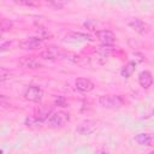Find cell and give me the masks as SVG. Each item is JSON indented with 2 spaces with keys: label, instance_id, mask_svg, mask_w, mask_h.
I'll return each mask as SVG.
<instances>
[{
  "label": "cell",
  "instance_id": "cell-1",
  "mask_svg": "<svg viewBox=\"0 0 154 154\" xmlns=\"http://www.w3.org/2000/svg\"><path fill=\"white\" fill-rule=\"evenodd\" d=\"M99 103L103 108L118 109L124 105V100L119 95H101L99 97Z\"/></svg>",
  "mask_w": 154,
  "mask_h": 154
},
{
  "label": "cell",
  "instance_id": "cell-2",
  "mask_svg": "<svg viewBox=\"0 0 154 154\" xmlns=\"http://www.w3.org/2000/svg\"><path fill=\"white\" fill-rule=\"evenodd\" d=\"M70 122V116L69 113L64 111H58L51 114V117L47 119V123L51 128H61L66 125Z\"/></svg>",
  "mask_w": 154,
  "mask_h": 154
},
{
  "label": "cell",
  "instance_id": "cell-3",
  "mask_svg": "<svg viewBox=\"0 0 154 154\" xmlns=\"http://www.w3.org/2000/svg\"><path fill=\"white\" fill-rule=\"evenodd\" d=\"M23 96L25 100L30 101V102H35V103H40L41 100H42V96H43V93H42V89L37 85H28L25 89H24V93H23Z\"/></svg>",
  "mask_w": 154,
  "mask_h": 154
},
{
  "label": "cell",
  "instance_id": "cell-4",
  "mask_svg": "<svg viewBox=\"0 0 154 154\" xmlns=\"http://www.w3.org/2000/svg\"><path fill=\"white\" fill-rule=\"evenodd\" d=\"M17 65L25 70H35V69L41 67V63L38 61V59L32 55H24L19 58L17 61Z\"/></svg>",
  "mask_w": 154,
  "mask_h": 154
},
{
  "label": "cell",
  "instance_id": "cell-5",
  "mask_svg": "<svg viewBox=\"0 0 154 154\" xmlns=\"http://www.w3.org/2000/svg\"><path fill=\"white\" fill-rule=\"evenodd\" d=\"M96 36H97V40L100 41V43L102 46H105V47H111L116 42V35H114V32L111 31V30H107V29L99 30L96 32Z\"/></svg>",
  "mask_w": 154,
  "mask_h": 154
},
{
  "label": "cell",
  "instance_id": "cell-6",
  "mask_svg": "<svg viewBox=\"0 0 154 154\" xmlns=\"http://www.w3.org/2000/svg\"><path fill=\"white\" fill-rule=\"evenodd\" d=\"M42 43H43V40L41 37L31 36L19 42V48L25 49V51H35V49H38L42 46Z\"/></svg>",
  "mask_w": 154,
  "mask_h": 154
},
{
  "label": "cell",
  "instance_id": "cell-7",
  "mask_svg": "<svg viewBox=\"0 0 154 154\" xmlns=\"http://www.w3.org/2000/svg\"><path fill=\"white\" fill-rule=\"evenodd\" d=\"M52 113H53V107L49 106V105L38 103V105L34 108V117H35L36 119H38L40 122H43V120L48 119Z\"/></svg>",
  "mask_w": 154,
  "mask_h": 154
},
{
  "label": "cell",
  "instance_id": "cell-8",
  "mask_svg": "<svg viewBox=\"0 0 154 154\" xmlns=\"http://www.w3.org/2000/svg\"><path fill=\"white\" fill-rule=\"evenodd\" d=\"M128 25L135 30L136 32L141 34V35H147L150 32V25L146 22H143L142 19H138V18H135V19H131L128 22Z\"/></svg>",
  "mask_w": 154,
  "mask_h": 154
},
{
  "label": "cell",
  "instance_id": "cell-9",
  "mask_svg": "<svg viewBox=\"0 0 154 154\" xmlns=\"http://www.w3.org/2000/svg\"><path fill=\"white\" fill-rule=\"evenodd\" d=\"M95 130H96V122L88 119V120L82 122V123L77 126L76 132H77L78 135H81V136H87V135L93 134Z\"/></svg>",
  "mask_w": 154,
  "mask_h": 154
},
{
  "label": "cell",
  "instance_id": "cell-10",
  "mask_svg": "<svg viewBox=\"0 0 154 154\" xmlns=\"http://www.w3.org/2000/svg\"><path fill=\"white\" fill-rule=\"evenodd\" d=\"M75 87H76L77 90H79L82 93H88V91L94 89V83L88 78L79 77L75 81Z\"/></svg>",
  "mask_w": 154,
  "mask_h": 154
},
{
  "label": "cell",
  "instance_id": "cell-11",
  "mask_svg": "<svg viewBox=\"0 0 154 154\" xmlns=\"http://www.w3.org/2000/svg\"><path fill=\"white\" fill-rule=\"evenodd\" d=\"M59 55H60V51L55 46H48V47H46V49H43L40 53V57L42 59H46V60H54Z\"/></svg>",
  "mask_w": 154,
  "mask_h": 154
},
{
  "label": "cell",
  "instance_id": "cell-12",
  "mask_svg": "<svg viewBox=\"0 0 154 154\" xmlns=\"http://www.w3.org/2000/svg\"><path fill=\"white\" fill-rule=\"evenodd\" d=\"M138 83L143 89H148L153 84V75L150 71L144 70L138 75Z\"/></svg>",
  "mask_w": 154,
  "mask_h": 154
},
{
  "label": "cell",
  "instance_id": "cell-13",
  "mask_svg": "<svg viewBox=\"0 0 154 154\" xmlns=\"http://www.w3.org/2000/svg\"><path fill=\"white\" fill-rule=\"evenodd\" d=\"M65 38L69 40V41H75V42H76V41L81 42V41H91V40H93L89 35H87V34H84V32H76V31L69 32V34L65 36Z\"/></svg>",
  "mask_w": 154,
  "mask_h": 154
},
{
  "label": "cell",
  "instance_id": "cell-14",
  "mask_svg": "<svg viewBox=\"0 0 154 154\" xmlns=\"http://www.w3.org/2000/svg\"><path fill=\"white\" fill-rule=\"evenodd\" d=\"M134 140L140 144V146H146V147H150L152 143H153V137L150 134H146V132H142V134H138L134 137Z\"/></svg>",
  "mask_w": 154,
  "mask_h": 154
},
{
  "label": "cell",
  "instance_id": "cell-15",
  "mask_svg": "<svg viewBox=\"0 0 154 154\" xmlns=\"http://www.w3.org/2000/svg\"><path fill=\"white\" fill-rule=\"evenodd\" d=\"M135 70H136V63H135V61H129V63H126V64L122 67L120 75H122L123 77L128 78V77H130V76L135 72Z\"/></svg>",
  "mask_w": 154,
  "mask_h": 154
},
{
  "label": "cell",
  "instance_id": "cell-16",
  "mask_svg": "<svg viewBox=\"0 0 154 154\" xmlns=\"http://www.w3.org/2000/svg\"><path fill=\"white\" fill-rule=\"evenodd\" d=\"M25 125L29 128V129H32V130H37V129H41L42 128V122H40L38 119H36L35 117H26L25 120H24Z\"/></svg>",
  "mask_w": 154,
  "mask_h": 154
},
{
  "label": "cell",
  "instance_id": "cell-17",
  "mask_svg": "<svg viewBox=\"0 0 154 154\" xmlns=\"http://www.w3.org/2000/svg\"><path fill=\"white\" fill-rule=\"evenodd\" d=\"M13 26V23L12 20L7 19V18H2L0 19V31L1 32H6V31H10Z\"/></svg>",
  "mask_w": 154,
  "mask_h": 154
},
{
  "label": "cell",
  "instance_id": "cell-18",
  "mask_svg": "<svg viewBox=\"0 0 154 154\" xmlns=\"http://www.w3.org/2000/svg\"><path fill=\"white\" fill-rule=\"evenodd\" d=\"M11 76H12V73H11L7 69H5V67L0 66V82H5V81L10 79V78H11Z\"/></svg>",
  "mask_w": 154,
  "mask_h": 154
},
{
  "label": "cell",
  "instance_id": "cell-19",
  "mask_svg": "<svg viewBox=\"0 0 154 154\" xmlns=\"http://www.w3.org/2000/svg\"><path fill=\"white\" fill-rule=\"evenodd\" d=\"M55 103L59 105V106H61V107H66V105H67V102H66V100H65L64 96H58L55 99Z\"/></svg>",
  "mask_w": 154,
  "mask_h": 154
},
{
  "label": "cell",
  "instance_id": "cell-20",
  "mask_svg": "<svg viewBox=\"0 0 154 154\" xmlns=\"http://www.w3.org/2000/svg\"><path fill=\"white\" fill-rule=\"evenodd\" d=\"M11 42H4V43H1L0 45V52H6V51H8L10 49V47H11Z\"/></svg>",
  "mask_w": 154,
  "mask_h": 154
},
{
  "label": "cell",
  "instance_id": "cell-21",
  "mask_svg": "<svg viewBox=\"0 0 154 154\" xmlns=\"http://www.w3.org/2000/svg\"><path fill=\"white\" fill-rule=\"evenodd\" d=\"M14 2L17 5H22V6H35V5H37L34 1H14Z\"/></svg>",
  "mask_w": 154,
  "mask_h": 154
},
{
  "label": "cell",
  "instance_id": "cell-22",
  "mask_svg": "<svg viewBox=\"0 0 154 154\" xmlns=\"http://www.w3.org/2000/svg\"><path fill=\"white\" fill-rule=\"evenodd\" d=\"M84 26L88 28L89 30H95V22L94 20H88L84 23Z\"/></svg>",
  "mask_w": 154,
  "mask_h": 154
},
{
  "label": "cell",
  "instance_id": "cell-23",
  "mask_svg": "<svg viewBox=\"0 0 154 154\" xmlns=\"http://www.w3.org/2000/svg\"><path fill=\"white\" fill-rule=\"evenodd\" d=\"M0 105H1V106H4V107H8V106H10V103H8L7 99H6V96L0 95Z\"/></svg>",
  "mask_w": 154,
  "mask_h": 154
},
{
  "label": "cell",
  "instance_id": "cell-24",
  "mask_svg": "<svg viewBox=\"0 0 154 154\" xmlns=\"http://www.w3.org/2000/svg\"><path fill=\"white\" fill-rule=\"evenodd\" d=\"M51 5H53V6L58 7V8H61V7L64 6V4H63V2H51Z\"/></svg>",
  "mask_w": 154,
  "mask_h": 154
},
{
  "label": "cell",
  "instance_id": "cell-25",
  "mask_svg": "<svg viewBox=\"0 0 154 154\" xmlns=\"http://www.w3.org/2000/svg\"><path fill=\"white\" fill-rule=\"evenodd\" d=\"M101 154H107V153H106V152H102V153H101Z\"/></svg>",
  "mask_w": 154,
  "mask_h": 154
},
{
  "label": "cell",
  "instance_id": "cell-26",
  "mask_svg": "<svg viewBox=\"0 0 154 154\" xmlns=\"http://www.w3.org/2000/svg\"><path fill=\"white\" fill-rule=\"evenodd\" d=\"M0 154H2V152H1V149H0Z\"/></svg>",
  "mask_w": 154,
  "mask_h": 154
},
{
  "label": "cell",
  "instance_id": "cell-27",
  "mask_svg": "<svg viewBox=\"0 0 154 154\" xmlns=\"http://www.w3.org/2000/svg\"><path fill=\"white\" fill-rule=\"evenodd\" d=\"M0 38H1V35H0Z\"/></svg>",
  "mask_w": 154,
  "mask_h": 154
}]
</instances>
